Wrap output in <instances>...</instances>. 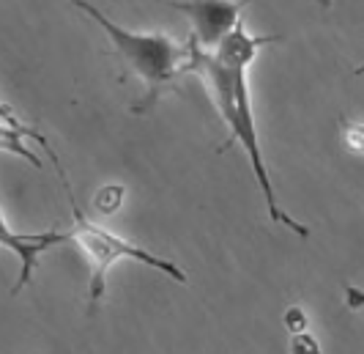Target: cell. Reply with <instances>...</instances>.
I'll list each match as a JSON object with an SVG mask.
<instances>
[{"mask_svg":"<svg viewBox=\"0 0 364 354\" xmlns=\"http://www.w3.org/2000/svg\"><path fill=\"white\" fill-rule=\"evenodd\" d=\"M282 36H250L244 19L228 36L219 41L214 50H205L195 36L186 38V63H183V75L200 77L205 85V93L211 99V105L217 108L219 118L228 127V140L219 146V151H228L230 146L241 143L250 162L252 173L257 179V187L263 192V201L269 209V217L274 223L285 225L293 231L299 239H310V228L293 220L288 212H282L274 195L272 176L263 162V151L257 143L255 115H252V102H250V85H247V69L255 61L257 50L266 44H277Z\"/></svg>","mask_w":364,"mask_h":354,"instance_id":"1","label":"cell"},{"mask_svg":"<svg viewBox=\"0 0 364 354\" xmlns=\"http://www.w3.org/2000/svg\"><path fill=\"white\" fill-rule=\"evenodd\" d=\"M69 3L82 14H88L107 33L112 53L124 66L121 80L134 75L140 77V83H146V99L137 102L132 110L146 113L164 93L176 91V83L183 75V63H186V44H176L164 33H132L127 28L115 25L105 11H99L88 0H69Z\"/></svg>","mask_w":364,"mask_h":354,"instance_id":"2","label":"cell"},{"mask_svg":"<svg viewBox=\"0 0 364 354\" xmlns=\"http://www.w3.org/2000/svg\"><path fill=\"white\" fill-rule=\"evenodd\" d=\"M58 176H60V184L66 189L69 206H72L74 228L69 231V234H72V242L85 253L88 266H91V308H96V305L102 302V297H105V280H107L109 266L115 261H121V259H132V261L146 264L151 269H156V272H162L167 278H173L176 283L186 286V272H183L178 264L167 261V259H159V256H154L151 250L140 247L137 242L124 239V236L107 231L105 225L88 220V217L82 214V209L77 206L72 184H69V179H66V170H58Z\"/></svg>","mask_w":364,"mask_h":354,"instance_id":"3","label":"cell"},{"mask_svg":"<svg viewBox=\"0 0 364 354\" xmlns=\"http://www.w3.org/2000/svg\"><path fill=\"white\" fill-rule=\"evenodd\" d=\"M250 0H170L167 6L192 19V36L205 50H214L238 22Z\"/></svg>","mask_w":364,"mask_h":354,"instance_id":"4","label":"cell"},{"mask_svg":"<svg viewBox=\"0 0 364 354\" xmlns=\"http://www.w3.org/2000/svg\"><path fill=\"white\" fill-rule=\"evenodd\" d=\"M63 242H72V234L69 231H47V234H17L11 231L3 214H0V247L17 253L19 259V278L14 286V294H19L31 280H33V269L38 264V256L50 247H58Z\"/></svg>","mask_w":364,"mask_h":354,"instance_id":"5","label":"cell"},{"mask_svg":"<svg viewBox=\"0 0 364 354\" xmlns=\"http://www.w3.org/2000/svg\"><path fill=\"white\" fill-rule=\"evenodd\" d=\"M0 124H6V127H11V130H17V132H22L25 137H33V140H38L41 146H44V151L50 154V160L55 162V168H60V160H58V154L53 151V146H50V140L41 135V132H36L33 127H28V124H22L17 115H14V110L9 108V105H3L0 102Z\"/></svg>","mask_w":364,"mask_h":354,"instance_id":"6","label":"cell"},{"mask_svg":"<svg viewBox=\"0 0 364 354\" xmlns=\"http://www.w3.org/2000/svg\"><path fill=\"white\" fill-rule=\"evenodd\" d=\"M340 130H343V140H346V146L353 154H362L364 157V124L362 121H353V118H348L343 115L340 118Z\"/></svg>","mask_w":364,"mask_h":354,"instance_id":"7","label":"cell"},{"mask_svg":"<svg viewBox=\"0 0 364 354\" xmlns=\"http://www.w3.org/2000/svg\"><path fill=\"white\" fill-rule=\"evenodd\" d=\"M121 201H124V187L118 184H109L96 192V209L105 212V214H112L121 206Z\"/></svg>","mask_w":364,"mask_h":354,"instance_id":"8","label":"cell"},{"mask_svg":"<svg viewBox=\"0 0 364 354\" xmlns=\"http://www.w3.org/2000/svg\"><path fill=\"white\" fill-rule=\"evenodd\" d=\"M307 327H310V318L304 313V308H299V305H291L288 311H285V330L296 335V333H307Z\"/></svg>","mask_w":364,"mask_h":354,"instance_id":"9","label":"cell"},{"mask_svg":"<svg viewBox=\"0 0 364 354\" xmlns=\"http://www.w3.org/2000/svg\"><path fill=\"white\" fill-rule=\"evenodd\" d=\"M291 354H323V352H321V343L310 333H296V335H291Z\"/></svg>","mask_w":364,"mask_h":354,"instance_id":"10","label":"cell"},{"mask_svg":"<svg viewBox=\"0 0 364 354\" xmlns=\"http://www.w3.org/2000/svg\"><path fill=\"white\" fill-rule=\"evenodd\" d=\"M343 294H346L348 311H362V308H364V288H359V286H350V283H346Z\"/></svg>","mask_w":364,"mask_h":354,"instance_id":"11","label":"cell"},{"mask_svg":"<svg viewBox=\"0 0 364 354\" xmlns=\"http://www.w3.org/2000/svg\"><path fill=\"white\" fill-rule=\"evenodd\" d=\"M318 3H321L323 9H328V6H331V0H318Z\"/></svg>","mask_w":364,"mask_h":354,"instance_id":"12","label":"cell"},{"mask_svg":"<svg viewBox=\"0 0 364 354\" xmlns=\"http://www.w3.org/2000/svg\"><path fill=\"white\" fill-rule=\"evenodd\" d=\"M356 75H364V63L359 66V69H356Z\"/></svg>","mask_w":364,"mask_h":354,"instance_id":"13","label":"cell"}]
</instances>
